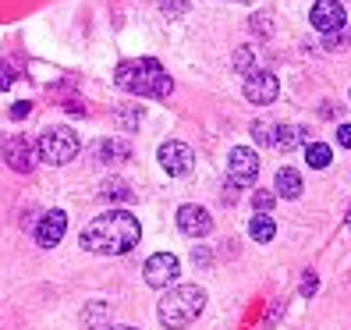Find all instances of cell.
Here are the masks:
<instances>
[{"mask_svg":"<svg viewBox=\"0 0 351 330\" xmlns=\"http://www.w3.org/2000/svg\"><path fill=\"white\" fill-rule=\"evenodd\" d=\"M274 192L284 196V199H298L302 196V174L295 167H280L277 178H274Z\"/></svg>","mask_w":351,"mask_h":330,"instance_id":"obj_13","label":"cell"},{"mask_svg":"<svg viewBox=\"0 0 351 330\" xmlns=\"http://www.w3.org/2000/svg\"><path fill=\"white\" fill-rule=\"evenodd\" d=\"M227 178H231L234 189H249V185H256L259 178V156L252 150H231V156H227Z\"/></svg>","mask_w":351,"mask_h":330,"instance_id":"obj_5","label":"cell"},{"mask_svg":"<svg viewBox=\"0 0 351 330\" xmlns=\"http://www.w3.org/2000/svg\"><path fill=\"white\" fill-rule=\"evenodd\" d=\"M75 153H78V135H75L68 125L47 128L43 135H39V156H43L47 163H53V167L75 160Z\"/></svg>","mask_w":351,"mask_h":330,"instance_id":"obj_4","label":"cell"},{"mask_svg":"<svg viewBox=\"0 0 351 330\" xmlns=\"http://www.w3.org/2000/svg\"><path fill=\"white\" fill-rule=\"evenodd\" d=\"M103 199H121V202H128V199H132V189H128V181H121V178H110V181H103Z\"/></svg>","mask_w":351,"mask_h":330,"instance_id":"obj_18","label":"cell"},{"mask_svg":"<svg viewBox=\"0 0 351 330\" xmlns=\"http://www.w3.org/2000/svg\"><path fill=\"white\" fill-rule=\"evenodd\" d=\"M11 82H14V71H11L8 64H0V93H4V89L11 86Z\"/></svg>","mask_w":351,"mask_h":330,"instance_id":"obj_25","label":"cell"},{"mask_svg":"<svg viewBox=\"0 0 351 330\" xmlns=\"http://www.w3.org/2000/svg\"><path fill=\"white\" fill-rule=\"evenodd\" d=\"M274 202H277V192H274V189H256V192H252V206H256L259 213H266Z\"/></svg>","mask_w":351,"mask_h":330,"instance_id":"obj_20","label":"cell"},{"mask_svg":"<svg viewBox=\"0 0 351 330\" xmlns=\"http://www.w3.org/2000/svg\"><path fill=\"white\" fill-rule=\"evenodd\" d=\"M305 160H308V167L323 171L330 163V146H323V142H305Z\"/></svg>","mask_w":351,"mask_h":330,"instance_id":"obj_17","label":"cell"},{"mask_svg":"<svg viewBox=\"0 0 351 330\" xmlns=\"http://www.w3.org/2000/svg\"><path fill=\"white\" fill-rule=\"evenodd\" d=\"M114 86L125 89V93H132V96L163 99V96H171L174 82H171L167 71H163L160 60H153V57H135V60H121V64H117Z\"/></svg>","mask_w":351,"mask_h":330,"instance_id":"obj_2","label":"cell"},{"mask_svg":"<svg viewBox=\"0 0 351 330\" xmlns=\"http://www.w3.org/2000/svg\"><path fill=\"white\" fill-rule=\"evenodd\" d=\"M184 8H189V0H160V11L167 14V18H178V14H184Z\"/></svg>","mask_w":351,"mask_h":330,"instance_id":"obj_22","label":"cell"},{"mask_svg":"<svg viewBox=\"0 0 351 330\" xmlns=\"http://www.w3.org/2000/svg\"><path fill=\"white\" fill-rule=\"evenodd\" d=\"M206 309V292L195 284H181L174 287V292L163 295L160 309H156V316L163 327H171V330H181V327H189L195 323V316Z\"/></svg>","mask_w":351,"mask_h":330,"instance_id":"obj_3","label":"cell"},{"mask_svg":"<svg viewBox=\"0 0 351 330\" xmlns=\"http://www.w3.org/2000/svg\"><path fill=\"white\" fill-rule=\"evenodd\" d=\"M132 146L125 139H103L99 146H96V160L99 163H121V160H128Z\"/></svg>","mask_w":351,"mask_h":330,"instance_id":"obj_14","label":"cell"},{"mask_svg":"<svg viewBox=\"0 0 351 330\" xmlns=\"http://www.w3.org/2000/svg\"><path fill=\"white\" fill-rule=\"evenodd\" d=\"M234 68H238V71H245V75H252V68H256L252 47H238V54H234Z\"/></svg>","mask_w":351,"mask_h":330,"instance_id":"obj_21","label":"cell"},{"mask_svg":"<svg viewBox=\"0 0 351 330\" xmlns=\"http://www.w3.org/2000/svg\"><path fill=\"white\" fill-rule=\"evenodd\" d=\"M4 160H8V167H11V171L29 174V171H32V163H36V150L29 146L22 135H14V139H8V146H4Z\"/></svg>","mask_w":351,"mask_h":330,"instance_id":"obj_12","label":"cell"},{"mask_svg":"<svg viewBox=\"0 0 351 330\" xmlns=\"http://www.w3.org/2000/svg\"><path fill=\"white\" fill-rule=\"evenodd\" d=\"M316 287H319V281H316L313 270H308V274L302 277V295H305V298H313V295H316Z\"/></svg>","mask_w":351,"mask_h":330,"instance_id":"obj_24","label":"cell"},{"mask_svg":"<svg viewBox=\"0 0 351 330\" xmlns=\"http://www.w3.org/2000/svg\"><path fill=\"white\" fill-rule=\"evenodd\" d=\"M192 163H195V156L184 142H163L160 146V167L167 174H189Z\"/></svg>","mask_w":351,"mask_h":330,"instance_id":"obj_10","label":"cell"},{"mask_svg":"<svg viewBox=\"0 0 351 330\" xmlns=\"http://www.w3.org/2000/svg\"><path fill=\"white\" fill-rule=\"evenodd\" d=\"M146 284L149 287H167V284H174L178 281V274H181V263H178V256H171V252H156V256H149L146 259Z\"/></svg>","mask_w":351,"mask_h":330,"instance_id":"obj_7","label":"cell"},{"mask_svg":"<svg viewBox=\"0 0 351 330\" xmlns=\"http://www.w3.org/2000/svg\"><path fill=\"white\" fill-rule=\"evenodd\" d=\"M277 93H280V82L270 71H252L249 78H245V99H249V103L266 107V103L277 99Z\"/></svg>","mask_w":351,"mask_h":330,"instance_id":"obj_9","label":"cell"},{"mask_svg":"<svg viewBox=\"0 0 351 330\" xmlns=\"http://www.w3.org/2000/svg\"><path fill=\"white\" fill-rule=\"evenodd\" d=\"M337 142H341L344 150H351V125H341L337 128Z\"/></svg>","mask_w":351,"mask_h":330,"instance_id":"obj_26","label":"cell"},{"mask_svg":"<svg viewBox=\"0 0 351 330\" xmlns=\"http://www.w3.org/2000/svg\"><path fill=\"white\" fill-rule=\"evenodd\" d=\"M110 330H135V327H110Z\"/></svg>","mask_w":351,"mask_h":330,"instance_id":"obj_28","label":"cell"},{"mask_svg":"<svg viewBox=\"0 0 351 330\" xmlns=\"http://www.w3.org/2000/svg\"><path fill=\"white\" fill-rule=\"evenodd\" d=\"M249 235H252L256 241H274V235H277V224H274V217H266V213L252 217V220H249Z\"/></svg>","mask_w":351,"mask_h":330,"instance_id":"obj_16","label":"cell"},{"mask_svg":"<svg viewBox=\"0 0 351 330\" xmlns=\"http://www.w3.org/2000/svg\"><path fill=\"white\" fill-rule=\"evenodd\" d=\"M142 238V228H138V217L128 213V210H110L96 217L86 231L78 235V245L86 252H96V256H125L132 252Z\"/></svg>","mask_w":351,"mask_h":330,"instance_id":"obj_1","label":"cell"},{"mask_svg":"<svg viewBox=\"0 0 351 330\" xmlns=\"http://www.w3.org/2000/svg\"><path fill=\"white\" fill-rule=\"evenodd\" d=\"M64 231H68V213L64 210H50V213H43V220H39L36 241L43 245V249H53V245L64 238Z\"/></svg>","mask_w":351,"mask_h":330,"instance_id":"obj_11","label":"cell"},{"mask_svg":"<svg viewBox=\"0 0 351 330\" xmlns=\"http://www.w3.org/2000/svg\"><path fill=\"white\" fill-rule=\"evenodd\" d=\"M32 110V103H14V107H11V121H18V117H25Z\"/></svg>","mask_w":351,"mask_h":330,"instance_id":"obj_27","label":"cell"},{"mask_svg":"<svg viewBox=\"0 0 351 330\" xmlns=\"http://www.w3.org/2000/svg\"><path fill=\"white\" fill-rule=\"evenodd\" d=\"M302 139H305V132L295 128V125H277V128H274V146H277L280 153H291Z\"/></svg>","mask_w":351,"mask_h":330,"instance_id":"obj_15","label":"cell"},{"mask_svg":"<svg viewBox=\"0 0 351 330\" xmlns=\"http://www.w3.org/2000/svg\"><path fill=\"white\" fill-rule=\"evenodd\" d=\"M178 228L189 235V238H206V235L213 231V217H210L206 206L189 202V206H181V210H178Z\"/></svg>","mask_w":351,"mask_h":330,"instance_id":"obj_8","label":"cell"},{"mask_svg":"<svg viewBox=\"0 0 351 330\" xmlns=\"http://www.w3.org/2000/svg\"><path fill=\"white\" fill-rule=\"evenodd\" d=\"M138 117H142L138 107H128V110H117V114H114V121H117V128H121V132H132V128L138 125Z\"/></svg>","mask_w":351,"mask_h":330,"instance_id":"obj_19","label":"cell"},{"mask_svg":"<svg viewBox=\"0 0 351 330\" xmlns=\"http://www.w3.org/2000/svg\"><path fill=\"white\" fill-rule=\"evenodd\" d=\"M308 22H313V29H319L323 36H334L344 29L348 14L341 8V0H316L313 11H308Z\"/></svg>","mask_w":351,"mask_h":330,"instance_id":"obj_6","label":"cell"},{"mask_svg":"<svg viewBox=\"0 0 351 330\" xmlns=\"http://www.w3.org/2000/svg\"><path fill=\"white\" fill-rule=\"evenodd\" d=\"M252 135H256L259 142H266V146H274V128L266 125V121H259V125L252 128Z\"/></svg>","mask_w":351,"mask_h":330,"instance_id":"obj_23","label":"cell"}]
</instances>
